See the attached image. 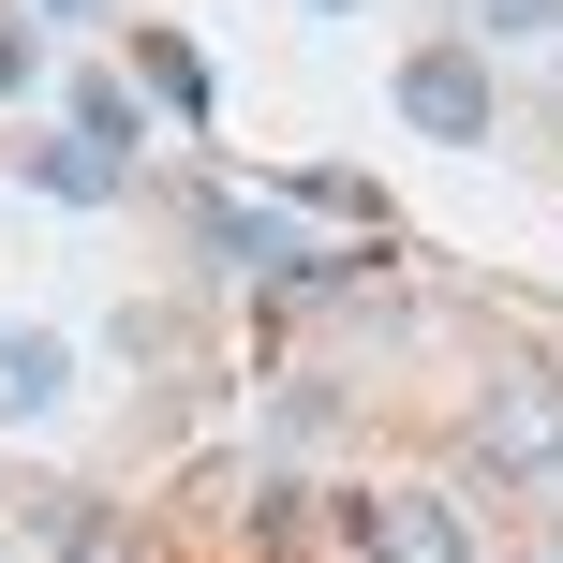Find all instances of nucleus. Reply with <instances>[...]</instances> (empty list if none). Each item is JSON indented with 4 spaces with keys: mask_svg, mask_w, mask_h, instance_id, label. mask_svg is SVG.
I'll return each mask as SVG.
<instances>
[{
    "mask_svg": "<svg viewBox=\"0 0 563 563\" xmlns=\"http://www.w3.org/2000/svg\"><path fill=\"white\" fill-rule=\"evenodd\" d=\"M400 119H416L430 148H475L489 134V59L475 45H416L400 59Z\"/></svg>",
    "mask_w": 563,
    "mask_h": 563,
    "instance_id": "1",
    "label": "nucleus"
},
{
    "mask_svg": "<svg viewBox=\"0 0 563 563\" xmlns=\"http://www.w3.org/2000/svg\"><path fill=\"white\" fill-rule=\"evenodd\" d=\"M475 445L505 460V475H563V386H549V371H505L489 416H475Z\"/></svg>",
    "mask_w": 563,
    "mask_h": 563,
    "instance_id": "2",
    "label": "nucleus"
},
{
    "mask_svg": "<svg viewBox=\"0 0 563 563\" xmlns=\"http://www.w3.org/2000/svg\"><path fill=\"white\" fill-rule=\"evenodd\" d=\"M371 549H386V563H475V549H460V519L430 505V489H386V505H371Z\"/></svg>",
    "mask_w": 563,
    "mask_h": 563,
    "instance_id": "3",
    "label": "nucleus"
},
{
    "mask_svg": "<svg viewBox=\"0 0 563 563\" xmlns=\"http://www.w3.org/2000/svg\"><path fill=\"white\" fill-rule=\"evenodd\" d=\"M30 194H75V208H104V194H119V148H89V134L30 148Z\"/></svg>",
    "mask_w": 563,
    "mask_h": 563,
    "instance_id": "4",
    "label": "nucleus"
},
{
    "mask_svg": "<svg viewBox=\"0 0 563 563\" xmlns=\"http://www.w3.org/2000/svg\"><path fill=\"white\" fill-rule=\"evenodd\" d=\"M59 371H75V356H59V341L0 327V416H45V400H59Z\"/></svg>",
    "mask_w": 563,
    "mask_h": 563,
    "instance_id": "5",
    "label": "nucleus"
},
{
    "mask_svg": "<svg viewBox=\"0 0 563 563\" xmlns=\"http://www.w3.org/2000/svg\"><path fill=\"white\" fill-rule=\"evenodd\" d=\"M148 89H164L178 119H208V59H194V45H164V30H148Z\"/></svg>",
    "mask_w": 563,
    "mask_h": 563,
    "instance_id": "6",
    "label": "nucleus"
},
{
    "mask_svg": "<svg viewBox=\"0 0 563 563\" xmlns=\"http://www.w3.org/2000/svg\"><path fill=\"white\" fill-rule=\"evenodd\" d=\"M475 30H489V45H549L563 0H475Z\"/></svg>",
    "mask_w": 563,
    "mask_h": 563,
    "instance_id": "7",
    "label": "nucleus"
}]
</instances>
